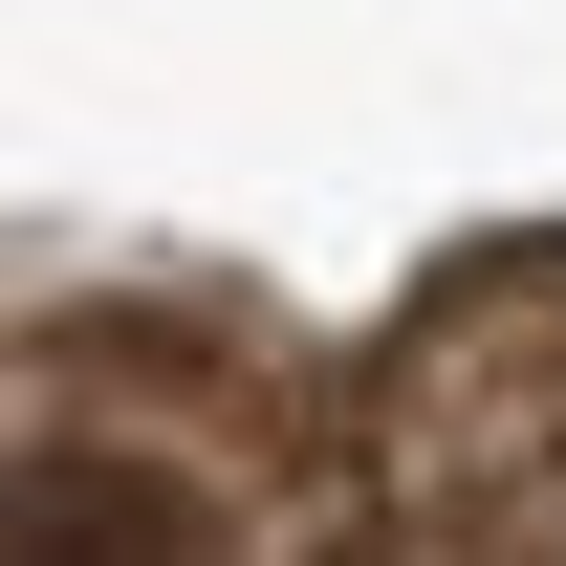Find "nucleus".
Returning a JSON list of instances; mask_svg holds the SVG:
<instances>
[{"label":"nucleus","mask_w":566,"mask_h":566,"mask_svg":"<svg viewBox=\"0 0 566 566\" xmlns=\"http://www.w3.org/2000/svg\"><path fill=\"white\" fill-rule=\"evenodd\" d=\"M0 545H566V0H0Z\"/></svg>","instance_id":"obj_1"}]
</instances>
